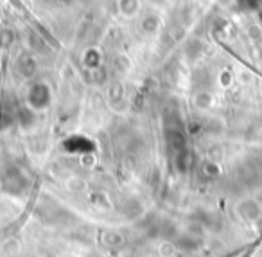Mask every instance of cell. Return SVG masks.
Listing matches in <instances>:
<instances>
[{"mask_svg":"<svg viewBox=\"0 0 262 257\" xmlns=\"http://www.w3.org/2000/svg\"><path fill=\"white\" fill-rule=\"evenodd\" d=\"M120 9L126 15H133L139 9V0H120Z\"/></svg>","mask_w":262,"mask_h":257,"instance_id":"2","label":"cell"},{"mask_svg":"<svg viewBox=\"0 0 262 257\" xmlns=\"http://www.w3.org/2000/svg\"><path fill=\"white\" fill-rule=\"evenodd\" d=\"M142 29L146 33H153V31L158 29V18L157 16H147L146 20L142 22Z\"/></svg>","mask_w":262,"mask_h":257,"instance_id":"3","label":"cell"},{"mask_svg":"<svg viewBox=\"0 0 262 257\" xmlns=\"http://www.w3.org/2000/svg\"><path fill=\"white\" fill-rule=\"evenodd\" d=\"M84 63H86L90 69H97L99 67V56L97 51H88V54L84 56Z\"/></svg>","mask_w":262,"mask_h":257,"instance_id":"4","label":"cell"},{"mask_svg":"<svg viewBox=\"0 0 262 257\" xmlns=\"http://www.w3.org/2000/svg\"><path fill=\"white\" fill-rule=\"evenodd\" d=\"M49 97H51V94H49V88L47 85L43 83H36L31 87L29 90V101L33 106H36V108H40V106H45L49 103Z\"/></svg>","mask_w":262,"mask_h":257,"instance_id":"1","label":"cell"}]
</instances>
